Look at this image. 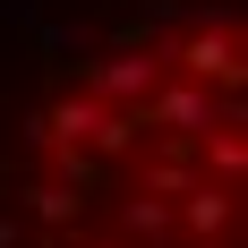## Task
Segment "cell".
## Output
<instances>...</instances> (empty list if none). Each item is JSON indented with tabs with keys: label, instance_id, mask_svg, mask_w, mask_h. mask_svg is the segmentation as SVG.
I'll use <instances>...</instances> for the list:
<instances>
[{
	"label": "cell",
	"instance_id": "obj_1",
	"mask_svg": "<svg viewBox=\"0 0 248 248\" xmlns=\"http://www.w3.org/2000/svg\"><path fill=\"white\" fill-rule=\"evenodd\" d=\"M171 69H180V86H205L214 94V77H223V94H240V26H197L188 43H171Z\"/></svg>",
	"mask_w": 248,
	"mask_h": 248
},
{
	"label": "cell",
	"instance_id": "obj_2",
	"mask_svg": "<svg viewBox=\"0 0 248 248\" xmlns=\"http://www.w3.org/2000/svg\"><path fill=\"white\" fill-rule=\"evenodd\" d=\"M180 223L197 231V248H205V240H231V223H240V188H223V180H197V188L180 197Z\"/></svg>",
	"mask_w": 248,
	"mask_h": 248
},
{
	"label": "cell",
	"instance_id": "obj_3",
	"mask_svg": "<svg viewBox=\"0 0 248 248\" xmlns=\"http://www.w3.org/2000/svg\"><path fill=\"white\" fill-rule=\"evenodd\" d=\"M163 231H171V205H163V197H146V188H128V197H120V231H111V240L146 248V240H163Z\"/></svg>",
	"mask_w": 248,
	"mask_h": 248
},
{
	"label": "cell",
	"instance_id": "obj_4",
	"mask_svg": "<svg viewBox=\"0 0 248 248\" xmlns=\"http://www.w3.org/2000/svg\"><path fill=\"white\" fill-rule=\"evenodd\" d=\"M26 240H34V231H26L17 214H0V248H26Z\"/></svg>",
	"mask_w": 248,
	"mask_h": 248
},
{
	"label": "cell",
	"instance_id": "obj_5",
	"mask_svg": "<svg viewBox=\"0 0 248 248\" xmlns=\"http://www.w3.org/2000/svg\"><path fill=\"white\" fill-rule=\"evenodd\" d=\"M205 248H231V240H205Z\"/></svg>",
	"mask_w": 248,
	"mask_h": 248
}]
</instances>
